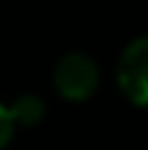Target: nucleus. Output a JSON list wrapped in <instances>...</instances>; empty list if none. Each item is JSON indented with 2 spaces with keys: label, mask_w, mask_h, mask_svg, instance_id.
I'll use <instances>...</instances> for the list:
<instances>
[{
  "label": "nucleus",
  "mask_w": 148,
  "mask_h": 150,
  "mask_svg": "<svg viewBox=\"0 0 148 150\" xmlns=\"http://www.w3.org/2000/svg\"><path fill=\"white\" fill-rule=\"evenodd\" d=\"M117 84L130 103L148 108V34L132 40L122 50L117 63Z\"/></svg>",
  "instance_id": "f03ea898"
},
{
  "label": "nucleus",
  "mask_w": 148,
  "mask_h": 150,
  "mask_svg": "<svg viewBox=\"0 0 148 150\" xmlns=\"http://www.w3.org/2000/svg\"><path fill=\"white\" fill-rule=\"evenodd\" d=\"M8 111H11V119H13L16 127L19 124L21 127H34L45 116V103L37 95H21V98L13 100V105H8Z\"/></svg>",
  "instance_id": "7ed1b4c3"
},
{
  "label": "nucleus",
  "mask_w": 148,
  "mask_h": 150,
  "mask_svg": "<svg viewBox=\"0 0 148 150\" xmlns=\"http://www.w3.org/2000/svg\"><path fill=\"white\" fill-rule=\"evenodd\" d=\"M56 92L71 103H82L95 95L101 84V69L87 53H66L53 69Z\"/></svg>",
  "instance_id": "f257e3e1"
},
{
  "label": "nucleus",
  "mask_w": 148,
  "mask_h": 150,
  "mask_svg": "<svg viewBox=\"0 0 148 150\" xmlns=\"http://www.w3.org/2000/svg\"><path fill=\"white\" fill-rule=\"evenodd\" d=\"M13 132H16V124L11 119V111L8 105H0V150L13 140Z\"/></svg>",
  "instance_id": "20e7f679"
}]
</instances>
